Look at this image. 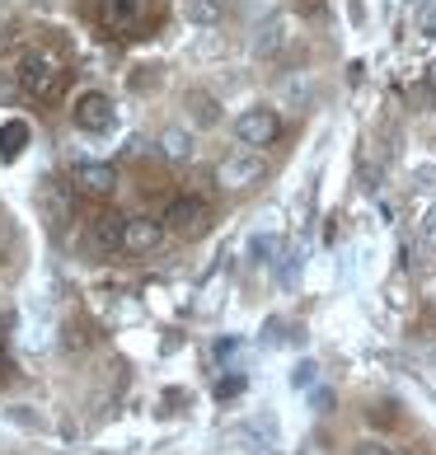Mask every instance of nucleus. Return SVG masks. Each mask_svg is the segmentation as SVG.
Returning <instances> with one entry per match:
<instances>
[{"label": "nucleus", "mask_w": 436, "mask_h": 455, "mask_svg": "<svg viewBox=\"0 0 436 455\" xmlns=\"http://www.w3.org/2000/svg\"><path fill=\"white\" fill-rule=\"evenodd\" d=\"M291 385H296V390H314V385H320V362H296Z\"/></svg>", "instance_id": "nucleus-16"}, {"label": "nucleus", "mask_w": 436, "mask_h": 455, "mask_svg": "<svg viewBox=\"0 0 436 455\" xmlns=\"http://www.w3.org/2000/svg\"><path fill=\"white\" fill-rule=\"evenodd\" d=\"M71 183H75V193H85V197H113L117 188V170L104 160H80L75 170H71Z\"/></svg>", "instance_id": "nucleus-6"}, {"label": "nucleus", "mask_w": 436, "mask_h": 455, "mask_svg": "<svg viewBox=\"0 0 436 455\" xmlns=\"http://www.w3.org/2000/svg\"><path fill=\"white\" fill-rule=\"evenodd\" d=\"M310 94H314V76H296L281 85V104L287 108H310Z\"/></svg>", "instance_id": "nucleus-14"}, {"label": "nucleus", "mask_w": 436, "mask_h": 455, "mask_svg": "<svg viewBox=\"0 0 436 455\" xmlns=\"http://www.w3.org/2000/svg\"><path fill=\"white\" fill-rule=\"evenodd\" d=\"M5 385H14V357L0 352V390H5Z\"/></svg>", "instance_id": "nucleus-20"}, {"label": "nucleus", "mask_w": 436, "mask_h": 455, "mask_svg": "<svg viewBox=\"0 0 436 455\" xmlns=\"http://www.w3.org/2000/svg\"><path fill=\"white\" fill-rule=\"evenodd\" d=\"M352 455H399L390 442H357V451H352Z\"/></svg>", "instance_id": "nucleus-19"}, {"label": "nucleus", "mask_w": 436, "mask_h": 455, "mask_svg": "<svg viewBox=\"0 0 436 455\" xmlns=\"http://www.w3.org/2000/svg\"><path fill=\"white\" fill-rule=\"evenodd\" d=\"M14 80H20V90L28 99H38V104H52V99H61L66 90V71L61 61L52 52H43V47H33V52H24L20 71H14Z\"/></svg>", "instance_id": "nucleus-1"}, {"label": "nucleus", "mask_w": 436, "mask_h": 455, "mask_svg": "<svg viewBox=\"0 0 436 455\" xmlns=\"http://www.w3.org/2000/svg\"><path fill=\"white\" fill-rule=\"evenodd\" d=\"M281 137V117L277 108H267V104H254V108H244L240 117H234V141L249 146V150H263V146H273Z\"/></svg>", "instance_id": "nucleus-2"}, {"label": "nucleus", "mask_w": 436, "mask_h": 455, "mask_svg": "<svg viewBox=\"0 0 436 455\" xmlns=\"http://www.w3.org/2000/svg\"><path fill=\"white\" fill-rule=\"evenodd\" d=\"M183 108H188V117H193L197 127H216V123H221V113H216V99L202 94V90H193L188 99H183Z\"/></svg>", "instance_id": "nucleus-13"}, {"label": "nucleus", "mask_w": 436, "mask_h": 455, "mask_svg": "<svg viewBox=\"0 0 436 455\" xmlns=\"http://www.w3.org/2000/svg\"><path fill=\"white\" fill-rule=\"evenodd\" d=\"M249 249H254L258 263H273L281 254V240H277V235H254V244H249Z\"/></svg>", "instance_id": "nucleus-17"}, {"label": "nucleus", "mask_w": 436, "mask_h": 455, "mask_svg": "<svg viewBox=\"0 0 436 455\" xmlns=\"http://www.w3.org/2000/svg\"><path fill=\"white\" fill-rule=\"evenodd\" d=\"M417 240H423L427 249L436 244V202H432V207L423 212V221H417Z\"/></svg>", "instance_id": "nucleus-18"}, {"label": "nucleus", "mask_w": 436, "mask_h": 455, "mask_svg": "<svg viewBox=\"0 0 436 455\" xmlns=\"http://www.w3.org/2000/svg\"><path fill=\"white\" fill-rule=\"evenodd\" d=\"M164 216H127V240L123 249L127 254H150V249H160L164 244Z\"/></svg>", "instance_id": "nucleus-7"}, {"label": "nucleus", "mask_w": 436, "mask_h": 455, "mask_svg": "<svg viewBox=\"0 0 436 455\" xmlns=\"http://www.w3.org/2000/svg\"><path fill=\"white\" fill-rule=\"evenodd\" d=\"M123 240H127V216H117V212H94L90 216V244L99 254L123 249Z\"/></svg>", "instance_id": "nucleus-9"}, {"label": "nucleus", "mask_w": 436, "mask_h": 455, "mask_svg": "<svg viewBox=\"0 0 436 455\" xmlns=\"http://www.w3.org/2000/svg\"><path fill=\"white\" fill-rule=\"evenodd\" d=\"M267 174V160H263V150H230V156L221 160V170H216V179H221V188L230 193H244V188H254V183Z\"/></svg>", "instance_id": "nucleus-4"}, {"label": "nucleus", "mask_w": 436, "mask_h": 455, "mask_svg": "<svg viewBox=\"0 0 436 455\" xmlns=\"http://www.w3.org/2000/svg\"><path fill=\"white\" fill-rule=\"evenodd\" d=\"M164 226L174 235H202L207 230V202L202 197H174L164 212Z\"/></svg>", "instance_id": "nucleus-8"}, {"label": "nucleus", "mask_w": 436, "mask_h": 455, "mask_svg": "<svg viewBox=\"0 0 436 455\" xmlns=\"http://www.w3.org/2000/svg\"><path fill=\"white\" fill-rule=\"evenodd\" d=\"M71 123H75V132H90V137H104V132L117 123V108H113V99H108V94L90 90V94H80V99H75V108H71Z\"/></svg>", "instance_id": "nucleus-5"}, {"label": "nucleus", "mask_w": 436, "mask_h": 455, "mask_svg": "<svg viewBox=\"0 0 436 455\" xmlns=\"http://www.w3.org/2000/svg\"><path fill=\"white\" fill-rule=\"evenodd\" d=\"M160 156L170 160V164H188L197 156V137L188 127H164L160 132Z\"/></svg>", "instance_id": "nucleus-11"}, {"label": "nucleus", "mask_w": 436, "mask_h": 455, "mask_svg": "<svg viewBox=\"0 0 436 455\" xmlns=\"http://www.w3.org/2000/svg\"><path fill=\"white\" fill-rule=\"evenodd\" d=\"M183 20L193 28H221L226 24V0H183Z\"/></svg>", "instance_id": "nucleus-12"}, {"label": "nucleus", "mask_w": 436, "mask_h": 455, "mask_svg": "<svg viewBox=\"0 0 436 455\" xmlns=\"http://www.w3.org/2000/svg\"><path fill=\"white\" fill-rule=\"evenodd\" d=\"M291 14L287 10H273L267 20H258L254 24V38H249V52H254L258 61H277L281 52L291 47Z\"/></svg>", "instance_id": "nucleus-3"}, {"label": "nucleus", "mask_w": 436, "mask_h": 455, "mask_svg": "<svg viewBox=\"0 0 436 455\" xmlns=\"http://www.w3.org/2000/svg\"><path fill=\"white\" fill-rule=\"evenodd\" d=\"M141 10H146V0H104V5H99V20L113 33H127V28L141 24Z\"/></svg>", "instance_id": "nucleus-10"}, {"label": "nucleus", "mask_w": 436, "mask_h": 455, "mask_svg": "<svg viewBox=\"0 0 436 455\" xmlns=\"http://www.w3.org/2000/svg\"><path fill=\"white\" fill-rule=\"evenodd\" d=\"M24 141H28V127L24 123H5L0 127V160H20Z\"/></svg>", "instance_id": "nucleus-15"}]
</instances>
